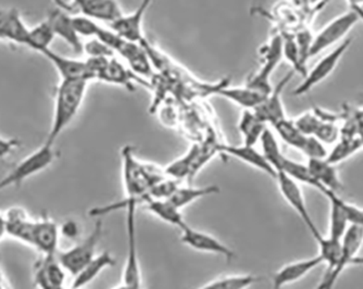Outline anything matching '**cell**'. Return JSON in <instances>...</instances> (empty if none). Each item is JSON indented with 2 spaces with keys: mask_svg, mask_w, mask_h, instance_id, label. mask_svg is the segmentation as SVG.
I'll return each instance as SVG.
<instances>
[{
  "mask_svg": "<svg viewBox=\"0 0 363 289\" xmlns=\"http://www.w3.org/2000/svg\"><path fill=\"white\" fill-rule=\"evenodd\" d=\"M279 172L285 173V174L289 175V178H293L294 181H296V182L299 183L301 185H307V186L317 189L322 195L325 193L323 187L313 178V175L310 172L307 164L294 162L291 159L285 157Z\"/></svg>",
  "mask_w": 363,
  "mask_h": 289,
  "instance_id": "cell-33",
  "label": "cell"
},
{
  "mask_svg": "<svg viewBox=\"0 0 363 289\" xmlns=\"http://www.w3.org/2000/svg\"><path fill=\"white\" fill-rule=\"evenodd\" d=\"M72 22L79 38H95L101 26L95 20L84 17L81 14L72 16Z\"/></svg>",
  "mask_w": 363,
  "mask_h": 289,
  "instance_id": "cell-40",
  "label": "cell"
},
{
  "mask_svg": "<svg viewBox=\"0 0 363 289\" xmlns=\"http://www.w3.org/2000/svg\"><path fill=\"white\" fill-rule=\"evenodd\" d=\"M42 55L52 63V66L56 69L61 79H68V81L84 79L87 82H91L89 73H87L86 61L68 58V57L57 54L50 48L45 50Z\"/></svg>",
  "mask_w": 363,
  "mask_h": 289,
  "instance_id": "cell-23",
  "label": "cell"
},
{
  "mask_svg": "<svg viewBox=\"0 0 363 289\" xmlns=\"http://www.w3.org/2000/svg\"><path fill=\"white\" fill-rule=\"evenodd\" d=\"M117 54L128 62V68L140 79H152L155 76L154 66L150 55L140 42L124 40Z\"/></svg>",
  "mask_w": 363,
  "mask_h": 289,
  "instance_id": "cell-18",
  "label": "cell"
},
{
  "mask_svg": "<svg viewBox=\"0 0 363 289\" xmlns=\"http://www.w3.org/2000/svg\"><path fill=\"white\" fill-rule=\"evenodd\" d=\"M321 264H324V261L320 254L284 264L273 276V289H282L285 286L299 282Z\"/></svg>",
  "mask_w": 363,
  "mask_h": 289,
  "instance_id": "cell-15",
  "label": "cell"
},
{
  "mask_svg": "<svg viewBox=\"0 0 363 289\" xmlns=\"http://www.w3.org/2000/svg\"><path fill=\"white\" fill-rule=\"evenodd\" d=\"M59 239L60 227L54 220L46 215L35 220L33 230V248L40 251L42 256H55L58 248Z\"/></svg>",
  "mask_w": 363,
  "mask_h": 289,
  "instance_id": "cell-17",
  "label": "cell"
},
{
  "mask_svg": "<svg viewBox=\"0 0 363 289\" xmlns=\"http://www.w3.org/2000/svg\"><path fill=\"white\" fill-rule=\"evenodd\" d=\"M181 242L191 249L203 254H217L230 260L235 258V252L228 245L222 243L219 238L206 232L198 231L193 227L185 225L181 229Z\"/></svg>",
  "mask_w": 363,
  "mask_h": 289,
  "instance_id": "cell-11",
  "label": "cell"
},
{
  "mask_svg": "<svg viewBox=\"0 0 363 289\" xmlns=\"http://www.w3.org/2000/svg\"><path fill=\"white\" fill-rule=\"evenodd\" d=\"M83 52L87 55V58H112L114 57V52L110 50L109 47L97 38H91V40L84 45Z\"/></svg>",
  "mask_w": 363,
  "mask_h": 289,
  "instance_id": "cell-43",
  "label": "cell"
},
{
  "mask_svg": "<svg viewBox=\"0 0 363 289\" xmlns=\"http://www.w3.org/2000/svg\"><path fill=\"white\" fill-rule=\"evenodd\" d=\"M154 0H142L140 6L134 11L128 14H122L119 19L109 24L110 28L118 35L128 42H142L145 40L144 26L145 16L147 10L152 6Z\"/></svg>",
  "mask_w": 363,
  "mask_h": 289,
  "instance_id": "cell-13",
  "label": "cell"
},
{
  "mask_svg": "<svg viewBox=\"0 0 363 289\" xmlns=\"http://www.w3.org/2000/svg\"><path fill=\"white\" fill-rule=\"evenodd\" d=\"M21 146V142L16 138H3L0 137V160L9 157L14 150Z\"/></svg>",
  "mask_w": 363,
  "mask_h": 289,
  "instance_id": "cell-45",
  "label": "cell"
},
{
  "mask_svg": "<svg viewBox=\"0 0 363 289\" xmlns=\"http://www.w3.org/2000/svg\"><path fill=\"white\" fill-rule=\"evenodd\" d=\"M219 187L210 185V186H179L177 191L173 193L169 200L182 210L183 208L191 205L198 199L203 197L211 196V195L219 193Z\"/></svg>",
  "mask_w": 363,
  "mask_h": 289,
  "instance_id": "cell-31",
  "label": "cell"
},
{
  "mask_svg": "<svg viewBox=\"0 0 363 289\" xmlns=\"http://www.w3.org/2000/svg\"><path fill=\"white\" fill-rule=\"evenodd\" d=\"M342 205L344 208L345 212L347 215L350 224H354L357 227H362L363 229V208L358 207L354 203H348L342 198Z\"/></svg>",
  "mask_w": 363,
  "mask_h": 289,
  "instance_id": "cell-44",
  "label": "cell"
},
{
  "mask_svg": "<svg viewBox=\"0 0 363 289\" xmlns=\"http://www.w3.org/2000/svg\"><path fill=\"white\" fill-rule=\"evenodd\" d=\"M201 149L199 144H193L183 156L175 159L174 162H171L166 168H163L167 176L173 180L181 181L195 175L196 164H197Z\"/></svg>",
  "mask_w": 363,
  "mask_h": 289,
  "instance_id": "cell-28",
  "label": "cell"
},
{
  "mask_svg": "<svg viewBox=\"0 0 363 289\" xmlns=\"http://www.w3.org/2000/svg\"><path fill=\"white\" fill-rule=\"evenodd\" d=\"M352 38L342 40L335 50L328 52L323 58L320 59L315 63L311 70H308L307 74L303 77V82L296 87L293 91L294 96H303L309 93L311 89H315L320 83L323 82L328 79L332 73L335 71L336 67L338 66L340 59L344 57L350 45H352Z\"/></svg>",
  "mask_w": 363,
  "mask_h": 289,
  "instance_id": "cell-8",
  "label": "cell"
},
{
  "mask_svg": "<svg viewBox=\"0 0 363 289\" xmlns=\"http://www.w3.org/2000/svg\"><path fill=\"white\" fill-rule=\"evenodd\" d=\"M268 128L263 123L252 110H242L238 121V131L242 138V144L247 146H256L260 142L263 132Z\"/></svg>",
  "mask_w": 363,
  "mask_h": 289,
  "instance_id": "cell-30",
  "label": "cell"
},
{
  "mask_svg": "<svg viewBox=\"0 0 363 289\" xmlns=\"http://www.w3.org/2000/svg\"><path fill=\"white\" fill-rule=\"evenodd\" d=\"M275 181H277V187H279V193L282 195L283 198L286 201L287 205L301 217V221L309 230L312 237L315 238V240L321 237L322 234L320 233L319 229H318L315 222L312 220L309 210H308L307 203H306L301 184L283 172L277 173Z\"/></svg>",
  "mask_w": 363,
  "mask_h": 289,
  "instance_id": "cell-9",
  "label": "cell"
},
{
  "mask_svg": "<svg viewBox=\"0 0 363 289\" xmlns=\"http://www.w3.org/2000/svg\"><path fill=\"white\" fill-rule=\"evenodd\" d=\"M323 0H311L312 7H317V6L322 5Z\"/></svg>",
  "mask_w": 363,
  "mask_h": 289,
  "instance_id": "cell-50",
  "label": "cell"
},
{
  "mask_svg": "<svg viewBox=\"0 0 363 289\" xmlns=\"http://www.w3.org/2000/svg\"><path fill=\"white\" fill-rule=\"evenodd\" d=\"M110 289H130V288H128V286H125V285L124 284H120V285H118V286H116V287H113V288H110Z\"/></svg>",
  "mask_w": 363,
  "mask_h": 289,
  "instance_id": "cell-51",
  "label": "cell"
},
{
  "mask_svg": "<svg viewBox=\"0 0 363 289\" xmlns=\"http://www.w3.org/2000/svg\"><path fill=\"white\" fill-rule=\"evenodd\" d=\"M218 152L226 156L235 158L238 162L252 166L260 172L264 173L270 178H277V172L272 168L270 164L267 162V159L263 156L262 152L257 149L256 146H247V144H219L217 146Z\"/></svg>",
  "mask_w": 363,
  "mask_h": 289,
  "instance_id": "cell-16",
  "label": "cell"
},
{
  "mask_svg": "<svg viewBox=\"0 0 363 289\" xmlns=\"http://www.w3.org/2000/svg\"><path fill=\"white\" fill-rule=\"evenodd\" d=\"M294 122L306 136H315V132H317L318 128L321 123V118L318 115L317 112L313 109L296 118Z\"/></svg>",
  "mask_w": 363,
  "mask_h": 289,
  "instance_id": "cell-41",
  "label": "cell"
},
{
  "mask_svg": "<svg viewBox=\"0 0 363 289\" xmlns=\"http://www.w3.org/2000/svg\"><path fill=\"white\" fill-rule=\"evenodd\" d=\"M307 166L325 193L331 191L340 194V191H344L345 186L335 164H330L326 159H308Z\"/></svg>",
  "mask_w": 363,
  "mask_h": 289,
  "instance_id": "cell-24",
  "label": "cell"
},
{
  "mask_svg": "<svg viewBox=\"0 0 363 289\" xmlns=\"http://www.w3.org/2000/svg\"><path fill=\"white\" fill-rule=\"evenodd\" d=\"M54 146L45 142L42 147L28 154L0 180V193L9 187H20L24 181L46 170L56 159Z\"/></svg>",
  "mask_w": 363,
  "mask_h": 289,
  "instance_id": "cell-5",
  "label": "cell"
},
{
  "mask_svg": "<svg viewBox=\"0 0 363 289\" xmlns=\"http://www.w3.org/2000/svg\"><path fill=\"white\" fill-rule=\"evenodd\" d=\"M359 136H360L361 140H362V144H363V132H361L360 135H359Z\"/></svg>",
  "mask_w": 363,
  "mask_h": 289,
  "instance_id": "cell-53",
  "label": "cell"
},
{
  "mask_svg": "<svg viewBox=\"0 0 363 289\" xmlns=\"http://www.w3.org/2000/svg\"><path fill=\"white\" fill-rule=\"evenodd\" d=\"M272 128H274L275 132H277V136H279L285 144H289V147L298 150V152L303 150L308 136H306L305 134L296 126L294 120H289L286 118V119L282 120V121H279V123L275 124Z\"/></svg>",
  "mask_w": 363,
  "mask_h": 289,
  "instance_id": "cell-36",
  "label": "cell"
},
{
  "mask_svg": "<svg viewBox=\"0 0 363 289\" xmlns=\"http://www.w3.org/2000/svg\"><path fill=\"white\" fill-rule=\"evenodd\" d=\"M65 289H75V288H72V287H70V288H67V287H65ZM82 289H83V288H82Z\"/></svg>",
  "mask_w": 363,
  "mask_h": 289,
  "instance_id": "cell-54",
  "label": "cell"
},
{
  "mask_svg": "<svg viewBox=\"0 0 363 289\" xmlns=\"http://www.w3.org/2000/svg\"><path fill=\"white\" fill-rule=\"evenodd\" d=\"M122 180L128 200L135 201L138 205H145L150 200L148 191L157 183L168 178L164 169L140 162L136 158L133 148L125 146L122 149Z\"/></svg>",
  "mask_w": 363,
  "mask_h": 289,
  "instance_id": "cell-1",
  "label": "cell"
},
{
  "mask_svg": "<svg viewBox=\"0 0 363 289\" xmlns=\"http://www.w3.org/2000/svg\"><path fill=\"white\" fill-rule=\"evenodd\" d=\"M283 35V59H286L287 62L293 67V71L305 77L308 70L303 66L299 55L298 46L296 42L294 33L289 32H281Z\"/></svg>",
  "mask_w": 363,
  "mask_h": 289,
  "instance_id": "cell-39",
  "label": "cell"
},
{
  "mask_svg": "<svg viewBox=\"0 0 363 289\" xmlns=\"http://www.w3.org/2000/svg\"><path fill=\"white\" fill-rule=\"evenodd\" d=\"M4 215L6 235L32 247L33 230L35 220L30 219L22 208H10Z\"/></svg>",
  "mask_w": 363,
  "mask_h": 289,
  "instance_id": "cell-20",
  "label": "cell"
},
{
  "mask_svg": "<svg viewBox=\"0 0 363 289\" xmlns=\"http://www.w3.org/2000/svg\"><path fill=\"white\" fill-rule=\"evenodd\" d=\"M301 152L308 159H326L328 154L325 144L315 136H308Z\"/></svg>",
  "mask_w": 363,
  "mask_h": 289,
  "instance_id": "cell-42",
  "label": "cell"
},
{
  "mask_svg": "<svg viewBox=\"0 0 363 289\" xmlns=\"http://www.w3.org/2000/svg\"><path fill=\"white\" fill-rule=\"evenodd\" d=\"M57 4L59 8L69 13L79 12L81 16L108 24H111L123 14L118 0H71L69 5L57 0Z\"/></svg>",
  "mask_w": 363,
  "mask_h": 289,
  "instance_id": "cell-10",
  "label": "cell"
},
{
  "mask_svg": "<svg viewBox=\"0 0 363 289\" xmlns=\"http://www.w3.org/2000/svg\"><path fill=\"white\" fill-rule=\"evenodd\" d=\"M318 246H319V254L323 259L324 264L328 266L325 276H331L335 272L342 259V245L340 240L334 239L328 236L321 235L318 238Z\"/></svg>",
  "mask_w": 363,
  "mask_h": 289,
  "instance_id": "cell-34",
  "label": "cell"
},
{
  "mask_svg": "<svg viewBox=\"0 0 363 289\" xmlns=\"http://www.w3.org/2000/svg\"><path fill=\"white\" fill-rule=\"evenodd\" d=\"M315 289H328V287H326L325 283L321 282Z\"/></svg>",
  "mask_w": 363,
  "mask_h": 289,
  "instance_id": "cell-52",
  "label": "cell"
},
{
  "mask_svg": "<svg viewBox=\"0 0 363 289\" xmlns=\"http://www.w3.org/2000/svg\"><path fill=\"white\" fill-rule=\"evenodd\" d=\"M145 209L152 213L157 219L164 223L170 224L172 227H182L186 225L181 210L177 209L169 199H150L145 203Z\"/></svg>",
  "mask_w": 363,
  "mask_h": 289,
  "instance_id": "cell-29",
  "label": "cell"
},
{
  "mask_svg": "<svg viewBox=\"0 0 363 289\" xmlns=\"http://www.w3.org/2000/svg\"><path fill=\"white\" fill-rule=\"evenodd\" d=\"M216 95L233 103L234 105L238 106L242 110H254L267 97L259 91H255L252 87L247 86L246 84L242 86L232 87L226 83L218 89Z\"/></svg>",
  "mask_w": 363,
  "mask_h": 289,
  "instance_id": "cell-25",
  "label": "cell"
},
{
  "mask_svg": "<svg viewBox=\"0 0 363 289\" xmlns=\"http://www.w3.org/2000/svg\"><path fill=\"white\" fill-rule=\"evenodd\" d=\"M79 231H81V227H79V222L74 221V220H67L60 227V236L67 239H74L79 235Z\"/></svg>",
  "mask_w": 363,
  "mask_h": 289,
  "instance_id": "cell-46",
  "label": "cell"
},
{
  "mask_svg": "<svg viewBox=\"0 0 363 289\" xmlns=\"http://www.w3.org/2000/svg\"><path fill=\"white\" fill-rule=\"evenodd\" d=\"M323 196H325L328 203H330V222H328V236L334 238V239L340 240L350 225L347 215H346L342 205V197L331 191H326Z\"/></svg>",
  "mask_w": 363,
  "mask_h": 289,
  "instance_id": "cell-27",
  "label": "cell"
},
{
  "mask_svg": "<svg viewBox=\"0 0 363 289\" xmlns=\"http://www.w3.org/2000/svg\"><path fill=\"white\" fill-rule=\"evenodd\" d=\"M89 84L84 79H61L55 95L54 117L46 144L54 146L59 136L72 123L83 105Z\"/></svg>",
  "mask_w": 363,
  "mask_h": 289,
  "instance_id": "cell-2",
  "label": "cell"
},
{
  "mask_svg": "<svg viewBox=\"0 0 363 289\" xmlns=\"http://www.w3.org/2000/svg\"><path fill=\"white\" fill-rule=\"evenodd\" d=\"M67 271L58 256H42L34 266V285L38 289H65Z\"/></svg>",
  "mask_w": 363,
  "mask_h": 289,
  "instance_id": "cell-14",
  "label": "cell"
},
{
  "mask_svg": "<svg viewBox=\"0 0 363 289\" xmlns=\"http://www.w3.org/2000/svg\"><path fill=\"white\" fill-rule=\"evenodd\" d=\"M6 235L5 221H4V215H0V240L3 239Z\"/></svg>",
  "mask_w": 363,
  "mask_h": 289,
  "instance_id": "cell-49",
  "label": "cell"
},
{
  "mask_svg": "<svg viewBox=\"0 0 363 289\" xmlns=\"http://www.w3.org/2000/svg\"><path fill=\"white\" fill-rule=\"evenodd\" d=\"M350 10L356 9V8L363 7V0H346Z\"/></svg>",
  "mask_w": 363,
  "mask_h": 289,
  "instance_id": "cell-48",
  "label": "cell"
},
{
  "mask_svg": "<svg viewBox=\"0 0 363 289\" xmlns=\"http://www.w3.org/2000/svg\"><path fill=\"white\" fill-rule=\"evenodd\" d=\"M359 22L360 21L356 14L348 10L347 12L337 16L326 23L315 35H313L311 50H310V59L345 40V38L350 33V30Z\"/></svg>",
  "mask_w": 363,
  "mask_h": 289,
  "instance_id": "cell-7",
  "label": "cell"
},
{
  "mask_svg": "<svg viewBox=\"0 0 363 289\" xmlns=\"http://www.w3.org/2000/svg\"><path fill=\"white\" fill-rule=\"evenodd\" d=\"M138 205L133 201L122 200L114 205L94 208L89 211L91 217H101L112 210H125L126 237H128V252L125 264L122 274V284L130 289H142V268L138 256V238H136V209Z\"/></svg>",
  "mask_w": 363,
  "mask_h": 289,
  "instance_id": "cell-3",
  "label": "cell"
},
{
  "mask_svg": "<svg viewBox=\"0 0 363 289\" xmlns=\"http://www.w3.org/2000/svg\"><path fill=\"white\" fill-rule=\"evenodd\" d=\"M259 142L261 144V152L267 159V162L279 173L281 171L283 162H284L285 156L279 148L277 135L271 131L270 128H267Z\"/></svg>",
  "mask_w": 363,
  "mask_h": 289,
  "instance_id": "cell-37",
  "label": "cell"
},
{
  "mask_svg": "<svg viewBox=\"0 0 363 289\" xmlns=\"http://www.w3.org/2000/svg\"><path fill=\"white\" fill-rule=\"evenodd\" d=\"M261 280L262 278L254 274H230L214 278L197 289H248Z\"/></svg>",
  "mask_w": 363,
  "mask_h": 289,
  "instance_id": "cell-32",
  "label": "cell"
},
{
  "mask_svg": "<svg viewBox=\"0 0 363 289\" xmlns=\"http://www.w3.org/2000/svg\"><path fill=\"white\" fill-rule=\"evenodd\" d=\"M30 28L26 26L19 11L11 8L0 10V40L26 46Z\"/></svg>",
  "mask_w": 363,
  "mask_h": 289,
  "instance_id": "cell-22",
  "label": "cell"
},
{
  "mask_svg": "<svg viewBox=\"0 0 363 289\" xmlns=\"http://www.w3.org/2000/svg\"><path fill=\"white\" fill-rule=\"evenodd\" d=\"M363 149L362 140L360 136H354V137H340L337 142L334 144L333 149L328 152L326 160L330 164H338L340 162L352 158L357 152Z\"/></svg>",
  "mask_w": 363,
  "mask_h": 289,
  "instance_id": "cell-35",
  "label": "cell"
},
{
  "mask_svg": "<svg viewBox=\"0 0 363 289\" xmlns=\"http://www.w3.org/2000/svg\"><path fill=\"white\" fill-rule=\"evenodd\" d=\"M103 234L104 224L99 219L94 225L93 231L84 240H82L81 243L77 244L74 247L60 252L58 260L67 273L74 278L82 268L97 256L96 249L103 237Z\"/></svg>",
  "mask_w": 363,
  "mask_h": 289,
  "instance_id": "cell-6",
  "label": "cell"
},
{
  "mask_svg": "<svg viewBox=\"0 0 363 289\" xmlns=\"http://www.w3.org/2000/svg\"><path fill=\"white\" fill-rule=\"evenodd\" d=\"M47 21L52 26L56 38H60L61 40H65L73 52L77 54H83L84 45L82 44L81 38L73 26L72 16L69 12L61 8L52 10L49 13Z\"/></svg>",
  "mask_w": 363,
  "mask_h": 289,
  "instance_id": "cell-19",
  "label": "cell"
},
{
  "mask_svg": "<svg viewBox=\"0 0 363 289\" xmlns=\"http://www.w3.org/2000/svg\"><path fill=\"white\" fill-rule=\"evenodd\" d=\"M259 57L260 67L247 79L246 85L262 95L268 96L273 89L271 76L283 60V35L281 32L273 34L270 40L260 47Z\"/></svg>",
  "mask_w": 363,
  "mask_h": 289,
  "instance_id": "cell-4",
  "label": "cell"
},
{
  "mask_svg": "<svg viewBox=\"0 0 363 289\" xmlns=\"http://www.w3.org/2000/svg\"><path fill=\"white\" fill-rule=\"evenodd\" d=\"M0 289H12L7 278H6L5 274H4L1 266H0Z\"/></svg>",
  "mask_w": 363,
  "mask_h": 289,
  "instance_id": "cell-47",
  "label": "cell"
},
{
  "mask_svg": "<svg viewBox=\"0 0 363 289\" xmlns=\"http://www.w3.org/2000/svg\"><path fill=\"white\" fill-rule=\"evenodd\" d=\"M294 75H295L294 71L287 73L279 81V84L273 87L270 95L267 96L266 99L258 107L252 110L257 117L267 125L274 126L279 121L286 119V111H285L284 103H283L282 94L285 87L291 82Z\"/></svg>",
  "mask_w": 363,
  "mask_h": 289,
  "instance_id": "cell-12",
  "label": "cell"
},
{
  "mask_svg": "<svg viewBox=\"0 0 363 289\" xmlns=\"http://www.w3.org/2000/svg\"><path fill=\"white\" fill-rule=\"evenodd\" d=\"M97 81L107 83V84L117 85L122 86L130 91H135V82L138 81L140 84L148 86V82L140 79L130 68H126L123 63L120 62L117 58L109 59L107 66L104 69L103 72L98 76Z\"/></svg>",
  "mask_w": 363,
  "mask_h": 289,
  "instance_id": "cell-21",
  "label": "cell"
},
{
  "mask_svg": "<svg viewBox=\"0 0 363 289\" xmlns=\"http://www.w3.org/2000/svg\"><path fill=\"white\" fill-rule=\"evenodd\" d=\"M116 264H117L116 258L110 252L105 251L97 254L89 264L77 273L71 287L75 289L84 288L101 276V272H104L106 268H112L116 266Z\"/></svg>",
  "mask_w": 363,
  "mask_h": 289,
  "instance_id": "cell-26",
  "label": "cell"
},
{
  "mask_svg": "<svg viewBox=\"0 0 363 289\" xmlns=\"http://www.w3.org/2000/svg\"><path fill=\"white\" fill-rule=\"evenodd\" d=\"M54 32H52V26L48 23L47 20L43 21L42 23L38 24L35 28H30L28 32V40L26 46L34 52L43 54L45 50L50 48V44L55 40Z\"/></svg>",
  "mask_w": 363,
  "mask_h": 289,
  "instance_id": "cell-38",
  "label": "cell"
}]
</instances>
